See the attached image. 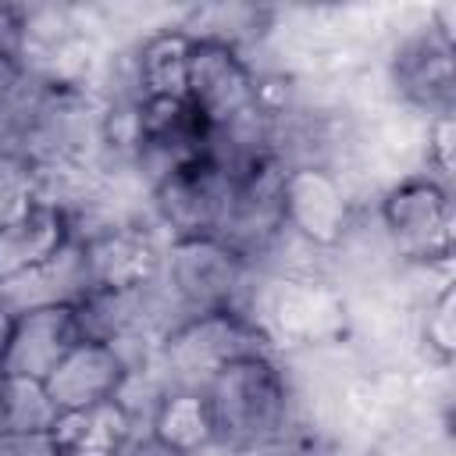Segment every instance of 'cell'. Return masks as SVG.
Instances as JSON below:
<instances>
[{
    "label": "cell",
    "instance_id": "obj_1",
    "mask_svg": "<svg viewBox=\"0 0 456 456\" xmlns=\"http://www.w3.org/2000/svg\"><path fill=\"white\" fill-rule=\"evenodd\" d=\"M200 395L210 413L214 442L235 452H256L285 438L289 388L267 353H253L214 370Z\"/></svg>",
    "mask_w": 456,
    "mask_h": 456
},
{
    "label": "cell",
    "instance_id": "obj_2",
    "mask_svg": "<svg viewBox=\"0 0 456 456\" xmlns=\"http://www.w3.org/2000/svg\"><path fill=\"white\" fill-rule=\"evenodd\" d=\"M246 253L217 235H192L171 242L160 264V281L171 303L189 317L207 310H239L235 299L246 285Z\"/></svg>",
    "mask_w": 456,
    "mask_h": 456
},
{
    "label": "cell",
    "instance_id": "obj_3",
    "mask_svg": "<svg viewBox=\"0 0 456 456\" xmlns=\"http://www.w3.org/2000/svg\"><path fill=\"white\" fill-rule=\"evenodd\" d=\"M253 353H267V349L256 324L239 310L189 314L178 324H171V331L160 342L164 370L182 388H200L214 370Z\"/></svg>",
    "mask_w": 456,
    "mask_h": 456
},
{
    "label": "cell",
    "instance_id": "obj_4",
    "mask_svg": "<svg viewBox=\"0 0 456 456\" xmlns=\"http://www.w3.org/2000/svg\"><path fill=\"white\" fill-rule=\"evenodd\" d=\"M185 100L207 125V132H221L239 125L242 118L264 107L253 68L235 46L192 39L189 71H185Z\"/></svg>",
    "mask_w": 456,
    "mask_h": 456
},
{
    "label": "cell",
    "instance_id": "obj_5",
    "mask_svg": "<svg viewBox=\"0 0 456 456\" xmlns=\"http://www.w3.org/2000/svg\"><path fill=\"white\" fill-rule=\"evenodd\" d=\"M381 221L392 246L410 260H435L449 253L452 203L438 178H406L381 203Z\"/></svg>",
    "mask_w": 456,
    "mask_h": 456
},
{
    "label": "cell",
    "instance_id": "obj_6",
    "mask_svg": "<svg viewBox=\"0 0 456 456\" xmlns=\"http://www.w3.org/2000/svg\"><path fill=\"white\" fill-rule=\"evenodd\" d=\"M132 370V360L114 342L100 338H78L68 356L46 374V395L61 413H78L100 403H110L125 378Z\"/></svg>",
    "mask_w": 456,
    "mask_h": 456
},
{
    "label": "cell",
    "instance_id": "obj_7",
    "mask_svg": "<svg viewBox=\"0 0 456 456\" xmlns=\"http://www.w3.org/2000/svg\"><path fill=\"white\" fill-rule=\"evenodd\" d=\"M82 338L78 314L68 303L57 306H36L14 317L11 338L0 353V363L11 378H32L46 381V374L68 356V349Z\"/></svg>",
    "mask_w": 456,
    "mask_h": 456
},
{
    "label": "cell",
    "instance_id": "obj_8",
    "mask_svg": "<svg viewBox=\"0 0 456 456\" xmlns=\"http://www.w3.org/2000/svg\"><path fill=\"white\" fill-rule=\"evenodd\" d=\"M392 78L403 96L435 118L452 114V39L449 32H420L395 53Z\"/></svg>",
    "mask_w": 456,
    "mask_h": 456
},
{
    "label": "cell",
    "instance_id": "obj_9",
    "mask_svg": "<svg viewBox=\"0 0 456 456\" xmlns=\"http://www.w3.org/2000/svg\"><path fill=\"white\" fill-rule=\"evenodd\" d=\"M93 289H142L160 278L164 253L139 228H107L82 239Z\"/></svg>",
    "mask_w": 456,
    "mask_h": 456
},
{
    "label": "cell",
    "instance_id": "obj_10",
    "mask_svg": "<svg viewBox=\"0 0 456 456\" xmlns=\"http://www.w3.org/2000/svg\"><path fill=\"white\" fill-rule=\"evenodd\" d=\"M281 217L310 242H335L346 224V200L338 185L317 167H296L281 178Z\"/></svg>",
    "mask_w": 456,
    "mask_h": 456
},
{
    "label": "cell",
    "instance_id": "obj_11",
    "mask_svg": "<svg viewBox=\"0 0 456 456\" xmlns=\"http://www.w3.org/2000/svg\"><path fill=\"white\" fill-rule=\"evenodd\" d=\"M71 235L75 228L68 210L50 203H32L21 217L0 228V281L18 278L32 267H43L50 256L61 253V246Z\"/></svg>",
    "mask_w": 456,
    "mask_h": 456
},
{
    "label": "cell",
    "instance_id": "obj_12",
    "mask_svg": "<svg viewBox=\"0 0 456 456\" xmlns=\"http://www.w3.org/2000/svg\"><path fill=\"white\" fill-rule=\"evenodd\" d=\"M189 53H192V36L185 28H167L150 36L135 57L139 100H185Z\"/></svg>",
    "mask_w": 456,
    "mask_h": 456
},
{
    "label": "cell",
    "instance_id": "obj_13",
    "mask_svg": "<svg viewBox=\"0 0 456 456\" xmlns=\"http://www.w3.org/2000/svg\"><path fill=\"white\" fill-rule=\"evenodd\" d=\"M150 438L178 456H192L214 442L210 413L200 388H175L164 392L150 413Z\"/></svg>",
    "mask_w": 456,
    "mask_h": 456
},
{
    "label": "cell",
    "instance_id": "obj_14",
    "mask_svg": "<svg viewBox=\"0 0 456 456\" xmlns=\"http://www.w3.org/2000/svg\"><path fill=\"white\" fill-rule=\"evenodd\" d=\"M57 420H61V410L46 395L43 381L11 378L0 406V431H53Z\"/></svg>",
    "mask_w": 456,
    "mask_h": 456
},
{
    "label": "cell",
    "instance_id": "obj_15",
    "mask_svg": "<svg viewBox=\"0 0 456 456\" xmlns=\"http://www.w3.org/2000/svg\"><path fill=\"white\" fill-rule=\"evenodd\" d=\"M32 203H39L32 160L21 153H0V228L21 217Z\"/></svg>",
    "mask_w": 456,
    "mask_h": 456
},
{
    "label": "cell",
    "instance_id": "obj_16",
    "mask_svg": "<svg viewBox=\"0 0 456 456\" xmlns=\"http://www.w3.org/2000/svg\"><path fill=\"white\" fill-rule=\"evenodd\" d=\"M0 456H64L57 431H0Z\"/></svg>",
    "mask_w": 456,
    "mask_h": 456
},
{
    "label": "cell",
    "instance_id": "obj_17",
    "mask_svg": "<svg viewBox=\"0 0 456 456\" xmlns=\"http://www.w3.org/2000/svg\"><path fill=\"white\" fill-rule=\"evenodd\" d=\"M424 338H428V346L438 349L442 356L452 353V289H442V292L435 296V303L428 306Z\"/></svg>",
    "mask_w": 456,
    "mask_h": 456
},
{
    "label": "cell",
    "instance_id": "obj_18",
    "mask_svg": "<svg viewBox=\"0 0 456 456\" xmlns=\"http://www.w3.org/2000/svg\"><path fill=\"white\" fill-rule=\"evenodd\" d=\"M25 36H28L25 14L18 7H0V61H18Z\"/></svg>",
    "mask_w": 456,
    "mask_h": 456
},
{
    "label": "cell",
    "instance_id": "obj_19",
    "mask_svg": "<svg viewBox=\"0 0 456 456\" xmlns=\"http://www.w3.org/2000/svg\"><path fill=\"white\" fill-rule=\"evenodd\" d=\"M452 114H445V118H438L435 121V128H431V142H428V150H431V164L438 167V175L445 178L449 175V167H452Z\"/></svg>",
    "mask_w": 456,
    "mask_h": 456
},
{
    "label": "cell",
    "instance_id": "obj_20",
    "mask_svg": "<svg viewBox=\"0 0 456 456\" xmlns=\"http://www.w3.org/2000/svg\"><path fill=\"white\" fill-rule=\"evenodd\" d=\"M11 328H14V314H11V306L0 299V353H4V346H7V338H11Z\"/></svg>",
    "mask_w": 456,
    "mask_h": 456
},
{
    "label": "cell",
    "instance_id": "obj_21",
    "mask_svg": "<svg viewBox=\"0 0 456 456\" xmlns=\"http://www.w3.org/2000/svg\"><path fill=\"white\" fill-rule=\"evenodd\" d=\"M125 456H128V452H125ZM132 456H178V452H171V449H164V445H157L153 438H146V442H142V445H139V449H135Z\"/></svg>",
    "mask_w": 456,
    "mask_h": 456
},
{
    "label": "cell",
    "instance_id": "obj_22",
    "mask_svg": "<svg viewBox=\"0 0 456 456\" xmlns=\"http://www.w3.org/2000/svg\"><path fill=\"white\" fill-rule=\"evenodd\" d=\"M7 385H11V374L4 370V363H0V406H4V395H7Z\"/></svg>",
    "mask_w": 456,
    "mask_h": 456
}]
</instances>
